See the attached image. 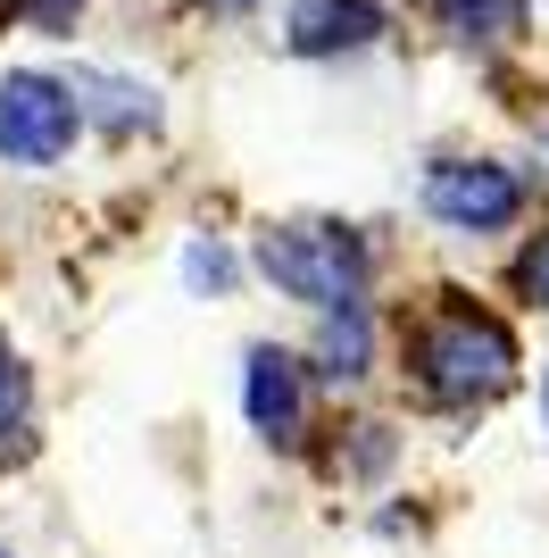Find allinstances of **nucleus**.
<instances>
[{
	"label": "nucleus",
	"mask_w": 549,
	"mask_h": 558,
	"mask_svg": "<svg viewBox=\"0 0 549 558\" xmlns=\"http://www.w3.org/2000/svg\"><path fill=\"white\" fill-rule=\"evenodd\" d=\"M408 367L416 392L441 400V409H483L516 384V333L475 301H434L408 333Z\"/></svg>",
	"instance_id": "nucleus-1"
},
{
	"label": "nucleus",
	"mask_w": 549,
	"mask_h": 558,
	"mask_svg": "<svg viewBox=\"0 0 549 558\" xmlns=\"http://www.w3.org/2000/svg\"><path fill=\"white\" fill-rule=\"evenodd\" d=\"M258 267H267L274 292H292L308 308H358V292H366V242H358V226H333V217L274 226L258 242Z\"/></svg>",
	"instance_id": "nucleus-2"
},
{
	"label": "nucleus",
	"mask_w": 549,
	"mask_h": 558,
	"mask_svg": "<svg viewBox=\"0 0 549 558\" xmlns=\"http://www.w3.org/2000/svg\"><path fill=\"white\" fill-rule=\"evenodd\" d=\"M84 134V100L59 75L9 68L0 75V159L9 167H59Z\"/></svg>",
	"instance_id": "nucleus-3"
},
{
	"label": "nucleus",
	"mask_w": 549,
	"mask_h": 558,
	"mask_svg": "<svg viewBox=\"0 0 549 558\" xmlns=\"http://www.w3.org/2000/svg\"><path fill=\"white\" fill-rule=\"evenodd\" d=\"M425 209H434L441 226H457V233H500L508 217L525 209V184H516L500 159H441L434 175H425Z\"/></svg>",
	"instance_id": "nucleus-4"
},
{
	"label": "nucleus",
	"mask_w": 549,
	"mask_h": 558,
	"mask_svg": "<svg viewBox=\"0 0 549 558\" xmlns=\"http://www.w3.org/2000/svg\"><path fill=\"white\" fill-rule=\"evenodd\" d=\"M242 409L267 442H300V425H308V375H300L292 350H251V367H242Z\"/></svg>",
	"instance_id": "nucleus-5"
},
{
	"label": "nucleus",
	"mask_w": 549,
	"mask_h": 558,
	"mask_svg": "<svg viewBox=\"0 0 549 558\" xmlns=\"http://www.w3.org/2000/svg\"><path fill=\"white\" fill-rule=\"evenodd\" d=\"M383 34V0H292L283 43L300 59H333V50H366Z\"/></svg>",
	"instance_id": "nucleus-6"
},
{
	"label": "nucleus",
	"mask_w": 549,
	"mask_h": 558,
	"mask_svg": "<svg viewBox=\"0 0 549 558\" xmlns=\"http://www.w3.org/2000/svg\"><path fill=\"white\" fill-rule=\"evenodd\" d=\"M68 93L84 100V125H117V134H134V125H150V117H159V93H150V84L109 75V68H75Z\"/></svg>",
	"instance_id": "nucleus-7"
},
{
	"label": "nucleus",
	"mask_w": 549,
	"mask_h": 558,
	"mask_svg": "<svg viewBox=\"0 0 549 558\" xmlns=\"http://www.w3.org/2000/svg\"><path fill=\"white\" fill-rule=\"evenodd\" d=\"M434 17L450 25L457 43H483V50H508L525 34V0H434Z\"/></svg>",
	"instance_id": "nucleus-8"
},
{
	"label": "nucleus",
	"mask_w": 549,
	"mask_h": 558,
	"mask_svg": "<svg viewBox=\"0 0 549 558\" xmlns=\"http://www.w3.org/2000/svg\"><path fill=\"white\" fill-rule=\"evenodd\" d=\"M34 450V375H25L17 342L0 333V466Z\"/></svg>",
	"instance_id": "nucleus-9"
},
{
	"label": "nucleus",
	"mask_w": 549,
	"mask_h": 558,
	"mask_svg": "<svg viewBox=\"0 0 549 558\" xmlns=\"http://www.w3.org/2000/svg\"><path fill=\"white\" fill-rule=\"evenodd\" d=\"M317 367L333 375V384H358V375H366V308H325Z\"/></svg>",
	"instance_id": "nucleus-10"
},
{
	"label": "nucleus",
	"mask_w": 549,
	"mask_h": 558,
	"mask_svg": "<svg viewBox=\"0 0 549 558\" xmlns=\"http://www.w3.org/2000/svg\"><path fill=\"white\" fill-rule=\"evenodd\" d=\"M183 283H208V292H225V283H233L225 242H192V251H183Z\"/></svg>",
	"instance_id": "nucleus-11"
},
{
	"label": "nucleus",
	"mask_w": 549,
	"mask_h": 558,
	"mask_svg": "<svg viewBox=\"0 0 549 558\" xmlns=\"http://www.w3.org/2000/svg\"><path fill=\"white\" fill-rule=\"evenodd\" d=\"M516 283H525V301H541L549 308V233L525 251V267H516Z\"/></svg>",
	"instance_id": "nucleus-12"
},
{
	"label": "nucleus",
	"mask_w": 549,
	"mask_h": 558,
	"mask_svg": "<svg viewBox=\"0 0 549 558\" xmlns=\"http://www.w3.org/2000/svg\"><path fill=\"white\" fill-rule=\"evenodd\" d=\"M17 9H25V17H34V25H42V34H68L84 0H17Z\"/></svg>",
	"instance_id": "nucleus-13"
},
{
	"label": "nucleus",
	"mask_w": 549,
	"mask_h": 558,
	"mask_svg": "<svg viewBox=\"0 0 549 558\" xmlns=\"http://www.w3.org/2000/svg\"><path fill=\"white\" fill-rule=\"evenodd\" d=\"M200 9H258V0H200Z\"/></svg>",
	"instance_id": "nucleus-14"
},
{
	"label": "nucleus",
	"mask_w": 549,
	"mask_h": 558,
	"mask_svg": "<svg viewBox=\"0 0 549 558\" xmlns=\"http://www.w3.org/2000/svg\"><path fill=\"white\" fill-rule=\"evenodd\" d=\"M541 409H549V392H541Z\"/></svg>",
	"instance_id": "nucleus-15"
},
{
	"label": "nucleus",
	"mask_w": 549,
	"mask_h": 558,
	"mask_svg": "<svg viewBox=\"0 0 549 558\" xmlns=\"http://www.w3.org/2000/svg\"><path fill=\"white\" fill-rule=\"evenodd\" d=\"M0 9H9V0H0Z\"/></svg>",
	"instance_id": "nucleus-16"
},
{
	"label": "nucleus",
	"mask_w": 549,
	"mask_h": 558,
	"mask_svg": "<svg viewBox=\"0 0 549 558\" xmlns=\"http://www.w3.org/2000/svg\"><path fill=\"white\" fill-rule=\"evenodd\" d=\"M0 558H9V550H0Z\"/></svg>",
	"instance_id": "nucleus-17"
}]
</instances>
